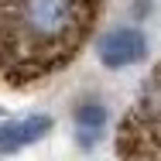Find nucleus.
<instances>
[{
	"label": "nucleus",
	"instance_id": "2",
	"mask_svg": "<svg viewBox=\"0 0 161 161\" xmlns=\"http://www.w3.org/2000/svg\"><path fill=\"white\" fill-rule=\"evenodd\" d=\"M120 154H161V65L147 75L144 89L120 124Z\"/></svg>",
	"mask_w": 161,
	"mask_h": 161
},
{
	"label": "nucleus",
	"instance_id": "4",
	"mask_svg": "<svg viewBox=\"0 0 161 161\" xmlns=\"http://www.w3.org/2000/svg\"><path fill=\"white\" fill-rule=\"evenodd\" d=\"M52 117L45 113H31V117H21V120H3L0 124V154H14L28 144H38L45 134H52Z\"/></svg>",
	"mask_w": 161,
	"mask_h": 161
},
{
	"label": "nucleus",
	"instance_id": "5",
	"mask_svg": "<svg viewBox=\"0 0 161 161\" xmlns=\"http://www.w3.org/2000/svg\"><path fill=\"white\" fill-rule=\"evenodd\" d=\"M106 120H110V113H106L103 103H82L75 110V130H79V137H82L86 147L99 141V134L106 130Z\"/></svg>",
	"mask_w": 161,
	"mask_h": 161
},
{
	"label": "nucleus",
	"instance_id": "1",
	"mask_svg": "<svg viewBox=\"0 0 161 161\" xmlns=\"http://www.w3.org/2000/svg\"><path fill=\"white\" fill-rule=\"evenodd\" d=\"M99 0H0V79L31 86L72 62L96 24Z\"/></svg>",
	"mask_w": 161,
	"mask_h": 161
},
{
	"label": "nucleus",
	"instance_id": "3",
	"mask_svg": "<svg viewBox=\"0 0 161 161\" xmlns=\"http://www.w3.org/2000/svg\"><path fill=\"white\" fill-rule=\"evenodd\" d=\"M96 55L106 69H127V65H137L144 55H147V34L141 28H110L106 34H99L96 41Z\"/></svg>",
	"mask_w": 161,
	"mask_h": 161
}]
</instances>
